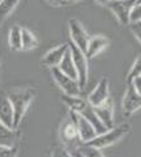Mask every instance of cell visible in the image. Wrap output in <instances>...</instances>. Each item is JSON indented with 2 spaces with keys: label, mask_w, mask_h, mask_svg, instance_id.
<instances>
[{
  "label": "cell",
  "mask_w": 141,
  "mask_h": 157,
  "mask_svg": "<svg viewBox=\"0 0 141 157\" xmlns=\"http://www.w3.org/2000/svg\"><path fill=\"white\" fill-rule=\"evenodd\" d=\"M18 147H13V148H7V147L0 145V157H17Z\"/></svg>",
  "instance_id": "d4e9b609"
},
{
  "label": "cell",
  "mask_w": 141,
  "mask_h": 157,
  "mask_svg": "<svg viewBox=\"0 0 141 157\" xmlns=\"http://www.w3.org/2000/svg\"><path fill=\"white\" fill-rule=\"evenodd\" d=\"M68 29H69V36L71 41L75 46H77L81 51H86L87 43H89V34L85 30V28L82 26V24L76 18H71L68 21Z\"/></svg>",
  "instance_id": "52a82bcc"
},
{
  "label": "cell",
  "mask_w": 141,
  "mask_h": 157,
  "mask_svg": "<svg viewBox=\"0 0 141 157\" xmlns=\"http://www.w3.org/2000/svg\"><path fill=\"white\" fill-rule=\"evenodd\" d=\"M95 2L98 3V4H101V6H106V4H107L110 0H95Z\"/></svg>",
  "instance_id": "4dcf8cb0"
},
{
  "label": "cell",
  "mask_w": 141,
  "mask_h": 157,
  "mask_svg": "<svg viewBox=\"0 0 141 157\" xmlns=\"http://www.w3.org/2000/svg\"><path fill=\"white\" fill-rule=\"evenodd\" d=\"M7 94L13 107V128L17 130L32 104L33 98L35 97V92L32 88H16V89L8 92Z\"/></svg>",
  "instance_id": "6da1fadb"
},
{
  "label": "cell",
  "mask_w": 141,
  "mask_h": 157,
  "mask_svg": "<svg viewBox=\"0 0 141 157\" xmlns=\"http://www.w3.org/2000/svg\"><path fill=\"white\" fill-rule=\"evenodd\" d=\"M79 2H82V0H65V3H68V4H73V3H79Z\"/></svg>",
  "instance_id": "1f68e13d"
},
{
  "label": "cell",
  "mask_w": 141,
  "mask_h": 157,
  "mask_svg": "<svg viewBox=\"0 0 141 157\" xmlns=\"http://www.w3.org/2000/svg\"><path fill=\"white\" fill-rule=\"evenodd\" d=\"M80 114L84 117V118H86L87 121L91 123V126L95 128V131H97V134H103V132H106L107 131V128L102 124V122L99 121V118H98V115L95 114V110H94V106H91L89 102H86V105L82 107V109L79 111Z\"/></svg>",
  "instance_id": "2e32d148"
},
{
  "label": "cell",
  "mask_w": 141,
  "mask_h": 157,
  "mask_svg": "<svg viewBox=\"0 0 141 157\" xmlns=\"http://www.w3.org/2000/svg\"><path fill=\"white\" fill-rule=\"evenodd\" d=\"M109 45H110V42H109V39L106 38L105 36L90 37L89 43H87V47H86V51H85L86 58L91 59V58L97 56L98 54H101L102 51H103Z\"/></svg>",
  "instance_id": "5bb4252c"
},
{
  "label": "cell",
  "mask_w": 141,
  "mask_h": 157,
  "mask_svg": "<svg viewBox=\"0 0 141 157\" xmlns=\"http://www.w3.org/2000/svg\"><path fill=\"white\" fill-rule=\"evenodd\" d=\"M51 157H72L71 152L67 148H63V147H56V148L52 151Z\"/></svg>",
  "instance_id": "4316f807"
},
{
  "label": "cell",
  "mask_w": 141,
  "mask_h": 157,
  "mask_svg": "<svg viewBox=\"0 0 141 157\" xmlns=\"http://www.w3.org/2000/svg\"><path fill=\"white\" fill-rule=\"evenodd\" d=\"M8 43L11 50L13 51H20L22 50L21 46V28L20 26H13L8 34Z\"/></svg>",
  "instance_id": "d6986e66"
},
{
  "label": "cell",
  "mask_w": 141,
  "mask_h": 157,
  "mask_svg": "<svg viewBox=\"0 0 141 157\" xmlns=\"http://www.w3.org/2000/svg\"><path fill=\"white\" fill-rule=\"evenodd\" d=\"M47 2L50 3L52 7H61V6H64V4H67L65 0H47Z\"/></svg>",
  "instance_id": "f1b7e54d"
},
{
  "label": "cell",
  "mask_w": 141,
  "mask_h": 157,
  "mask_svg": "<svg viewBox=\"0 0 141 157\" xmlns=\"http://www.w3.org/2000/svg\"><path fill=\"white\" fill-rule=\"evenodd\" d=\"M58 68L64 73V75L69 76L72 78L77 80V72H76V68H75V63H73V59H72V55H71V51L68 50L65 52V55L63 56L60 64L58 66Z\"/></svg>",
  "instance_id": "e0dca14e"
},
{
  "label": "cell",
  "mask_w": 141,
  "mask_h": 157,
  "mask_svg": "<svg viewBox=\"0 0 141 157\" xmlns=\"http://www.w3.org/2000/svg\"><path fill=\"white\" fill-rule=\"evenodd\" d=\"M18 3L20 0H2L0 2V21L8 17L18 6Z\"/></svg>",
  "instance_id": "44dd1931"
},
{
  "label": "cell",
  "mask_w": 141,
  "mask_h": 157,
  "mask_svg": "<svg viewBox=\"0 0 141 157\" xmlns=\"http://www.w3.org/2000/svg\"><path fill=\"white\" fill-rule=\"evenodd\" d=\"M63 101H64V104H67V106L69 107V110L76 111V113H79L87 102L85 100H82L80 96H65V94L63 96Z\"/></svg>",
  "instance_id": "ffe728a7"
},
{
  "label": "cell",
  "mask_w": 141,
  "mask_h": 157,
  "mask_svg": "<svg viewBox=\"0 0 141 157\" xmlns=\"http://www.w3.org/2000/svg\"><path fill=\"white\" fill-rule=\"evenodd\" d=\"M0 122L13 128V107L7 93H0Z\"/></svg>",
  "instance_id": "9a60e30c"
},
{
  "label": "cell",
  "mask_w": 141,
  "mask_h": 157,
  "mask_svg": "<svg viewBox=\"0 0 141 157\" xmlns=\"http://www.w3.org/2000/svg\"><path fill=\"white\" fill-rule=\"evenodd\" d=\"M129 29L136 39L141 43V21L140 22H129Z\"/></svg>",
  "instance_id": "484cf974"
},
{
  "label": "cell",
  "mask_w": 141,
  "mask_h": 157,
  "mask_svg": "<svg viewBox=\"0 0 141 157\" xmlns=\"http://www.w3.org/2000/svg\"><path fill=\"white\" fill-rule=\"evenodd\" d=\"M59 136H60V140L63 141V144L65 145V148L68 151L79 148V141H80L79 131H77L76 123L71 119V118L61 124L60 131H59Z\"/></svg>",
  "instance_id": "ba28073f"
},
{
  "label": "cell",
  "mask_w": 141,
  "mask_h": 157,
  "mask_svg": "<svg viewBox=\"0 0 141 157\" xmlns=\"http://www.w3.org/2000/svg\"><path fill=\"white\" fill-rule=\"evenodd\" d=\"M121 109H123V114L125 117H131L141 109V96L136 92L132 84H128L127 90L124 93L123 101H121Z\"/></svg>",
  "instance_id": "9c48e42d"
},
{
  "label": "cell",
  "mask_w": 141,
  "mask_h": 157,
  "mask_svg": "<svg viewBox=\"0 0 141 157\" xmlns=\"http://www.w3.org/2000/svg\"><path fill=\"white\" fill-rule=\"evenodd\" d=\"M139 3H141V0H136V4H139Z\"/></svg>",
  "instance_id": "d6a6232c"
},
{
  "label": "cell",
  "mask_w": 141,
  "mask_h": 157,
  "mask_svg": "<svg viewBox=\"0 0 141 157\" xmlns=\"http://www.w3.org/2000/svg\"><path fill=\"white\" fill-rule=\"evenodd\" d=\"M51 76L65 96H80L81 88H80L77 80L64 75L58 67L51 68Z\"/></svg>",
  "instance_id": "277c9868"
},
{
  "label": "cell",
  "mask_w": 141,
  "mask_h": 157,
  "mask_svg": "<svg viewBox=\"0 0 141 157\" xmlns=\"http://www.w3.org/2000/svg\"><path fill=\"white\" fill-rule=\"evenodd\" d=\"M129 130H131V126L127 123L111 127V128H109L106 132L97 135L94 139H91L90 141H87L85 144L95 147V148H98V149L106 148V147H110V145L116 144L118 141H120L129 132Z\"/></svg>",
  "instance_id": "7a4b0ae2"
},
{
  "label": "cell",
  "mask_w": 141,
  "mask_h": 157,
  "mask_svg": "<svg viewBox=\"0 0 141 157\" xmlns=\"http://www.w3.org/2000/svg\"><path fill=\"white\" fill-rule=\"evenodd\" d=\"M18 140H20V132L0 122V145L13 148L18 147Z\"/></svg>",
  "instance_id": "4fadbf2b"
},
{
  "label": "cell",
  "mask_w": 141,
  "mask_h": 157,
  "mask_svg": "<svg viewBox=\"0 0 141 157\" xmlns=\"http://www.w3.org/2000/svg\"><path fill=\"white\" fill-rule=\"evenodd\" d=\"M38 45V41L35 36L29 30V29H22L21 28V46L22 50L25 51H30L33 48H35Z\"/></svg>",
  "instance_id": "ac0fdd59"
},
{
  "label": "cell",
  "mask_w": 141,
  "mask_h": 157,
  "mask_svg": "<svg viewBox=\"0 0 141 157\" xmlns=\"http://www.w3.org/2000/svg\"><path fill=\"white\" fill-rule=\"evenodd\" d=\"M69 118L76 123L77 131H79L80 141H81L82 144H85V143H87V141H90L91 139H94V137L98 135V134H97V131H95V128L91 126L90 122L87 121L86 118L82 117L80 113H76V111L69 110Z\"/></svg>",
  "instance_id": "8992f818"
},
{
  "label": "cell",
  "mask_w": 141,
  "mask_h": 157,
  "mask_svg": "<svg viewBox=\"0 0 141 157\" xmlns=\"http://www.w3.org/2000/svg\"><path fill=\"white\" fill-rule=\"evenodd\" d=\"M68 50H69V43H63V45L52 48V50H50L47 54H45V56L42 58V60H41L42 66H46L48 68L58 67Z\"/></svg>",
  "instance_id": "7c38bea8"
},
{
  "label": "cell",
  "mask_w": 141,
  "mask_h": 157,
  "mask_svg": "<svg viewBox=\"0 0 141 157\" xmlns=\"http://www.w3.org/2000/svg\"><path fill=\"white\" fill-rule=\"evenodd\" d=\"M69 51L77 72V81H79L81 89H84L87 84V78H89V62H87L89 59L86 58L85 52L81 51L73 43H69Z\"/></svg>",
  "instance_id": "3957f363"
},
{
  "label": "cell",
  "mask_w": 141,
  "mask_h": 157,
  "mask_svg": "<svg viewBox=\"0 0 141 157\" xmlns=\"http://www.w3.org/2000/svg\"><path fill=\"white\" fill-rule=\"evenodd\" d=\"M140 76H141V56H139L137 59H136L135 63L132 64V67H131V70H129L128 75H127V82L131 84L133 78L140 77Z\"/></svg>",
  "instance_id": "603a6c76"
},
{
  "label": "cell",
  "mask_w": 141,
  "mask_h": 157,
  "mask_svg": "<svg viewBox=\"0 0 141 157\" xmlns=\"http://www.w3.org/2000/svg\"><path fill=\"white\" fill-rule=\"evenodd\" d=\"M110 97V85H109V80L106 77H102L101 81L95 85V88L91 93L87 97V102L91 105V106H98L107 100Z\"/></svg>",
  "instance_id": "30bf717a"
},
{
  "label": "cell",
  "mask_w": 141,
  "mask_h": 157,
  "mask_svg": "<svg viewBox=\"0 0 141 157\" xmlns=\"http://www.w3.org/2000/svg\"><path fill=\"white\" fill-rule=\"evenodd\" d=\"M141 21V3L135 4L129 14V22H140Z\"/></svg>",
  "instance_id": "cb8c5ba5"
},
{
  "label": "cell",
  "mask_w": 141,
  "mask_h": 157,
  "mask_svg": "<svg viewBox=\"0 0 141 157\" xmlns=\"http://www.w3.org/2000/svg\"><path fill=\"white\" fill-rule=\"evenodd\" d=\"M80 153L84 156V157H105L103 153L101 152V149L95 148V147H91V145H87V144H82L79 145Z\"/></svg>",
  "instance_id": "7402d4cb"
},
{
  "label": "cell",
  "mask_w": 141,
  "mask_h": 157,
  "mask_svg": "<svg viewBox=\"0 0 141 157\" xmlns=\"http://www.w3.org/2000/svg\"><path fill=\"white\" fill-rule=\"evenodd\" d=\"M131 84L133 85V88L136 89V92H137L141 96V76H140V77H136V78H133Z\"/></svg>",
  "instance_id": "83f0119b"
},
{
  "label": "cell",
  "mask_w": 141,
  "mask_h": 157,
  "mask_svg": "<svg viewBox=\"0 0 141 157\" xmlns=\"http://www.w3.org/2000/svg\"><path fill=\"white\" fill-rule=\"evenodd\" d=\"M71 152V155H72V157H84V156H82L81 153H80V151L79 149H72V151H69Z\"/></svg>",
  "instance_id": "f546056e"
},
{
  "label": "cell",
  "mask_w": 141,
  "mask_h": 157,
  "mask_svg": "<svg viewBox=\"0 0 141 157\" xmlns=\"http://www.w3.org/2000/svg\"><path fill=\"white\" fill-rule=\"evenodd\" d=\"M0 2H2V0H0Z\"/></svg>",
  "instance_id": "836d02e7"
},
{
  "label": "cell",
  "mask_w": 141,
  "mask_h": 157,
  "mask_svg": "<svg viewBox=\"0 0 141 157\" xmlns=\"http://www.w3.org/2000/svg\"><path fill=\"white\" fill-rule=\"evenodd\" d=\"M94 110H95V114L98 115L99 121L102 122V124H103L106 128L109 130L111 127H114V102L110 97L103 104L95 106Z\"/></svg>",
  "instance_id": "8fae6325"
},
{
  "label": "cell",
  "mask_w": 141,
  "mask_h": 157,
  "mask_svg": "<svg viewBox=\"0 0 141 157\" xmlns=\"http://www.w3.org/2000/svg\"><path fill=\"white\" fill-rule=\"evenodd\" d=\"M135 4L136 0H110L106 7L115 14L121 25L125 26L129 25V14Z\"/></svg>",
  "instance_id": "5b68a950"
}]
</instances>
